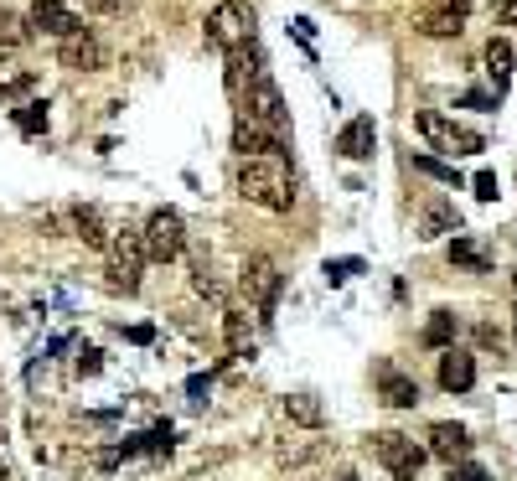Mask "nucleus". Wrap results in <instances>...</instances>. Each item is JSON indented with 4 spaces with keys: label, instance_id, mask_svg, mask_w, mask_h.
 I'll return each instance as SVG.
<instances>
[{
    "label": "nucleus",
    "instance_id": "obj_33",
    "mask_svg": "<svg viewBox=\"0 0 517 481\" xmlns=\"http://www.w3.org/2000/svg\"><path fill=\"white\" fill-rule=\"evenodd\" d=\"M187 394H192V404H197V409L207 404V378H202V373H197V378H187Z\"/></svg>",
    "mask_w": 517,
    "mask_h": 481
},
{
    "label": "nucleus",
    "instance_id": "obj_27",
    "mask_svg": "<svg viewBox=\"0 0 517 481\" xmlns=\"http://www.w3.org/2000/svg\"><path fill=\"white\" fill-rule=\"evenodd\" d=\"M37 88V73H0V99H21Z\"/></svg>",
    "mask_w": 517,
    "mask_h": 481
},
{
    "label": "nucleus",
    "instance_id": "obj_20",
    "mask_svg": "<svg viewBox=\"0 0 517 481\" xmlns=\"http://www.w3.org/2000/svg\"><path fill=\"white\" fill-rule=\"evenodd\" d=\"M445 233H461V213L450 202H430L424 207V233L419 238H445Z\"/></svg>",
    "mask_w": 517,
    "mask_h": 481
},
{
    "label": "nucleus",
    "instance_id": "obj_38",
    "mask_svg": "<svg viewBox=\"0 0 517 481\" xmlns=\"http://www.w3.org/2000/svg\"><path fill=\"white\" fill-rule=\"evenodd\" d=\"M331 481H357V476H352V471H342V476H331Z\"/></svg>",
    "mask_w": 517,
    "mask_h": 481
},
{
    "label": "nucleus",
    "instance_id": "obj_22",
    "mask_svg": "<svg viewBox=\"0 0 517 481\" xmlns=\"http://www.w3.org/2000/svg\"><path fill=\"white\" fill-rule=\"evenodd\" d=\"M285 414L295 419V425H306V430H316L321 419H326V409L316 404V394H290V399H285Z\"/></svg>",
    "mask_w": 517,
    "mask_h": 481
},
{
    "label": "nucleus",
    "instance_id": "obj_5",
    "mask_svg": "<svg viewBox=\"0 0 517 481\" xmlns=\"http://www.w3.org/2000/svg\"><path fill=\"white\" fill-rule=\"evenodd\" d=\"M373 456H378V466H383L388 476L419 481L424 461H430V450H424L419 440H409V435H399V430H383V435H373Z\"/></svg>",
    "mask_w": 517,
    "mask_h": 481
},
{
    "label": "nucleus",
    "instance_id": "obj_34",
    "mask_svg": "<svg viewBox=\"0 0 517 481\" xmlns=\"http://www.w3.org/2000/svg\"><path fill=\"white\" fill-rule=\"evenodd\" d=\"M497 26H517V0H497Z\"/></svg>",
    "mask_w": 517,
    "mask_h": 481
},
{
    "label": "nucleus",
    "instance_id": "obj_26",
    "mask_svg": "<svg viewBox=\"0 0 517 481\" xmlns=\"http://www.w3.org/2000/svg\"><path fill=\"white\" fill-rule=\"evenodd\" d=\"M414 171L435 176V182H445V187H461V171H455V166H445V161H435V156H414Z\"/></svg>",
    "mask_w": 517,
    "mask_h": 481
},
{
    "label": "nucleus",
    "instance_id": "obj_11",
    "mask_svg": "<svg viewBox=\"0 0 517 481\" xmlns=\"http://www.w3.org/2000/svg\"><path fill=\"white\" fill-rule=\"evenodd\" d=\"M26 26L32 32H42V37H73V32H83V16L73 11V6H63V0H37L32 6V16H26Z\"/></svg>",
    "mask_w": 517,
    "mask_h": 481
},
{
    "label": "nucleus",
    "instance_id": "obj_30",
    "mask_svg": "<svg viewBox=\"0 0 517 481\" xmlns=\"http://www.w3.org/2000/svg\"><path fill=\"white\" fill-rule=\"evenodd\" d=\"M99 368H104V352H99V347H78V363H73V373H78V378H94Z\"/></svg>",
    "mask_w": 517,
    "mask_h": 481
},
{
    "label": "nucleus",
    "instance_id": "obj_17",
    "mask_svg": "<svg viewBox=\"0 0 517 481\" xmlns=\"http://www.w3.org/2000/svg\"><path fill=\"white\" fill-rule=\"evenodd\" d=\"M223 342H228V357H254V347H259L249 316L233 311V306H223Z\"/></svg>",
    "mask_w": 517,
    "mask_h": 481
},
{
    "label": "nucleus",
    "instance_id": "obj_39",
    "mask_svg": "<svg viewBox=\"0 0 517 481\" xmlns=\"http://www.w3.org/2000/svg\"><path fill=\"white\" fill-rule=\"evenodd\" d=\"M512 332H517V311H512Z\"/></svg>",
    "mask_w": 517,
    "mask_h": 481
},
{
    "label": "nucleus",
    "instance_id": "obj_23",
    "mask_svg": "<svg viewBox=\"0 0 517 481\" xmlns=\"http://www.w3.org/2000/svg\"><path fill=\"white\" fill-rule=\"evenodd\" d=\"M512 63H517V57H512V47H507L502 37H492V42H486V68H492V78H497V94L507 88V73H512Z\"/></svg>",
    "mask_w": 517,
    "mask_h": 481
},
{
    "label": "nucleus",
    "instance_id": "obj_16",
    "mask_svg": "<svg viewBox=\"0 0 517 481\" xmlns=\"http://www.w3.org/2000/svg\"><path fill=\"white\" fill-rule=\"evenodd\" d=\"M378 394L393 409H414L419 404V383L409 373H399V368H378Z\"/></svg>",
    "mask_w": 517,
    "mask_h": 481
},
{
    "label": "nucleus",
    "instance_id": "obj_25",
    "mask_svg": "<svg viewBox=\"0 0 517 481\" xmlns=\"http://www.w3.org/2000/svg\"><path fill=\"white\" fill-rule=\"evenodd\" d=\"M16 125H21V135H47V104H21Z\"/></svg>",
    "mask_w": 517,
    "mask_h": 481
},
{
    "label": "nucleus",
    "instance_id": "obj_12",
    "mask_svg": "<svg viewBox=\"0 0 517 481\" xmlns=\"http://www.w3.org/2000/svg\"><path fill=\"white\" fill-rule=\"evenodd\" d=\"M57 63L73 68V73H99L104 68V42L94 32H73L57 42Z\"/></svg>",
    "mask_w": 517,
    "mask_h": 481
},
{
    "label": "nucleus",
    "instance_id": "obj_3",
    "mask_svg": "<svg viewBox=\"0 0 517 481\" xmlns=\"http://www.w3.org/2000/svg\"><path fill=\"white\" fill-rule=\"evenodd\" d=\"M109 290L114 295H135L140 290V269H145V244H140V233L135 228H119L109 238Z\"/></svg>",
    "mask_w": 517,
    "mask_h": 481
},
{
    "label": "nucleus",
    "instance_id": "obj_40",
    "mask_svg": "<svg viewBox=\"0 0 517 481\" xmlns=\"http://www.w3.org/2000/svg\"><path fill=\"white\" fill-rule=\"evenodd\" d=\"M197 481H207V476H197Z\"/></svg>",
    "mask_w": 517,
    "mask_h": 481
},
{
    "label": "nucleus",
    "instance_id": "obj_2",
    "mask_svg": "<svg viewBox=\"0 0 517 481\" xmlns=\"http://www.w3.org/2000/svg\"><path fill=\"white\" fill-rule=\"evenodd\" d=\"M140 244H145V259H156V264H176L181 259V249H187V223H181L176 207H156V213L145 218Z\"/></svg>",
    "mask_w": 517,
    "mask_h": 481
},
{
    "label": "nucleus",
    "instance_id": "obj_35",
    "mask_svg": "<svg viewBox=\"0 0 517 481\" xmlns=\"http://www.w3.org/2000/svg\"><path fill=\"white\" fill-rule=\"evenodd\" d=\"M125 337H130V342H140V347H145V342H156V326H130V332H125Z\"/></svg>",
    "mask_w": 517,
    "mask_h": 481
},
{
    "label": "nucleus",
    "instance_id": "obj_21",
    "mask_svg": "<svg viewBox=\"0 0 517 481\" xmlns=\"http://www.w3.org/2000/svg\"><path fill=\"white\" fill-rule=\"evenodd\" d=\"M455 332H461V321H455V311H435V316H430V326H424V347L445 352V347L455 342Z\"/></svg>",
    "mask_w": 517,
    "mask_h": 481
},
{
    "label": "nucleus",
    "instance_id": "obj_36",
    "mask_svg": "<svg viewBox=\"0 0 517 481\" xmlns=\"http://www.w3.org/2000/svg\"><path fill=\"white\" fill-rule=\"evenodd\" d=\"M466 109H497L492 94H466Z\"/></svg>",
    "mask_w": 517,
    "mask_h": 481
},
{
    "label": "nucleus",
    "instance_id": "obj_18",
    "mask_svg": "<svg viewBox=\"0 0 517 481\" xmlns=\"http://www.w3.org/2000/svg\"><path fill=\"white\" fill-rule=\"evenodd\" d=\"M450 264L486 275V269H492V249H486L481 238H471V233H455V238H450Z\"/></svg>",
    "mask_w": 517,
    "mask_h": 481
},
{
    "label": "nucleus",
    "instance_id": "obj_15",
    "mask_svg": "<svg viewBox=\"0 0 517 481\" xmlns=\"http://www.w3.org/2000/svg\"><path fill=\"white\" fill-rule=\"evenodd\" d=\"M471 450V430L466 425H450V419H440V425H430V456H440V461H461Z\"/></svg>",
    "mask_w": 517,
    "mask_h": 481
},
{
    "label": "nucleus",
    "instance_id": "obj_31",
    "mask_svg": "<svg viewBox=\"0 0 517 481\" xmlns=\"http://www.w3.org/2000/svg\"><path fill=\"white\" fill-rule=\"evenodd\" d=\"M471 187H476V197H481V202H497V192H502V187H497V171H476V176H471Z\"/></svg>",
    "mask_w": 517,
    "mask_h": 481
},
{
    "label": "nucleus",
    "instance_id": "obj_29",
    "mask_svg": "<svg viewBox=\"0 0 517 481\" xmlns=\"http://www.w3.org/2000/svg\"><path fill=\"white\" fill-rule=\"evenodd\" d=\"M26 42V21L11 16V11H0V47H21Z\"/></svg>",
    "mask_w": 517,
    "mask_h": 481
},
{
    "label": "nucleus",
    "instance_id": "obj_13",
    "mask_svg": "<svg viewBox=\"0 0 517 481\" xmlns=\"http://www.w3.org/2000/svg\"><path fill=\"white\" fill-rule=\"evenodd\" d=\"M373 145H378V125H373V114L347 119L342 135H337V150H342L347 161H368V156H373Z\"/></svg>",
    "mask_w": 517,
    "mask_h": 481
},
{
    "label": "nucleus",
    "instance_id": "obj_7",
    "mask_svg": "<svg viewBox=\"0 0 517 481\" xmlns=\"http://www.w3.org/2000/svg\"><path fill=\"white\" fill-rule=\"evenodd\" d=\"M243 290L254 295V311H259V321L269 326V321H275V306H280V290H285L280 264L269 259V254H254L249 264H243Z\"/></svg>",
    "mask_w": 517,
    "mask_h": 481
},
{
    "label": "nucleus",
    "instance_id": "obj_1",
    "mask_svg": "<svg viewBox=\"0 0 517 481\" xmlns=\"http://www.w3.org/2000/svg\"><path fill=\"white\" fill-rule=\"evenodd\" d=\"M233 182L254 207H264V213H290V202H295L285 156H243L238 171H233Z\"/></svg>",
    "mask_w": 517,
    "mask_h": 481
},
{
    "label": "nucleus",
    "instance_id": "obj_10",
    "mask_svg": "<svg viewBox=\"0 0 517 481\" xmlns=\"http://www.w3.org/2000/svg\"><path fill=\"white\" fill-rule=\"evenodd\" d=\"M233 150H238V161L243 156H285V135H275L269 125H259L254 114H243L233 119Z\"/></svg>",
    "mask_w": 517,
    "mask_h": 481
},
{
    "label": "nucleus",
    "instance_id": "obj_37",
    "mask_svg": "<svg viewBox=\"0 0 517 481\" xmlns=\"http://www.w3.org/2000/svg\"><path fill=\"white\" fill-rule=\"evenodd\" d=\"M295 37H300V42H306V47H311V37H316V26H311L306 16H300V21H295Z\"/></svg>",
    "mask_w": 517,
    "mask_h": 481
},
{
    "label": "nucleus",
    "instance_id": "obj_28",
    "mask_svg": "<svg viewBox=\"0 0 517 481\" xmlns=\"http://www.w3.org/2000/svg\"><path fill=\"white\" fill-rule=\"evenodd\" d=\"M326 285H347L352 275H362V259H326Z\"/></svg>",
    "mask_w": 517,
    "mask_h": 481
},
{
    "label": "nucleus",
    "instance_id": "obj_4",
    "mask_svg": "<svg viewBox=\"0 0 517 481\" xmlns=\"http://www.w3.org/2000/svg\"><path fill=\"white\" fill-rule=\"evenodd\" d=\"M238 109H243V114H254L259 125H269L275 135H285V130H290V109H285L280 88H275V78H269V68H264V63L249 73V94L238 99Z\"/></svg>",
    "mask_w": 517,
    "mask_h": 481
},
{
    "label": "nucleus",
    "instance_id": "obj_19",
    "mask_svg": "<svg viewBox=\"0 0 517 481\" xmlns=\"http://www.w3.org/2000/svg\"><path fill=\"white\" fill-rule=\"evenodd\" d=\"M73 233L83 238L88 249H109V228H104L99 207H73Z\"/></svg>",
    "mask_w": 517,
    "mask_h": 481
},
{
    "label": "nucleus",
    "instance_id": "obj_14",
    "mask_svg": "<svg viewBox=\"0 0 517 481\" xmlns=\"http://www.w3.org/2000/svg\"><path fill=\"white\" fill-rule=\"evenodd\" d=\"M471 383H476V357L461 352V347H445V357H440V388H445V394H466Z\"/></svg>",
    "mask_w": 517,
    "mask_h": 481
},
{
    "label": "nucleus",
    "instance_id": "obj_6",
    "mask_svg": "<svg viewBox=\"0 0 517 481\" xmlns=\"http://www.w3.org/2000/svg\"><path fill=\"white\" fill-rule=\"evenodd\" d=\"M254 42V11L243 6V0H223L218 11L207 16V47L218 52H238Z\"/></svg>",
    "mask_w": 517,
    "mask_h": 481
},
{
    "label": "nucleus",
    "instance_id": "obj_32",
    "mask_svg": "<svg viewBox=\"0 0 517 481\" xmlns=\"http://www.w3.org/2000/svg\"><path fill=\"white\" fill-rule=\"evenodd\" d=\"M450 481H492L486 466H450Z\"/></svg>",
    "mask_w": 517,
    "mask_h": 481
},
{
    "label": "nucleus",
    "instance_id": "obj_24",
    "mask_svg": "<svg viewBox=\"0 0 517 481\" xmlns=\"http://www.w3.org/2000/svg\"><path fill=\"white\" fill-rule=\"evenodd\" d=\"M192 290H197V295H207V300H218V306H228V290H223V280L212 275L207 264H197V269H192Z\"/></svg>",
    "mask_w": 517,
    "mask_h": 481
},
{
    "label": "nucleus",
    "instance_id": "obj_8",
    "mask_svg": "<svg viewBox=\"0 0 517 481\" xmlns=\"http://www.w3.org/2000/svg\"><path fill=\"white\" fill-rule=\"evenodd\" d=\"M414 125H419V135L430 140L435 150H445V156H476V150H481V135H476V130H461V125L445 119L440 109H419Z\"/></svg>",
    "mask_w": 517,
    "mask_h": 481
},
{
    "label": "nucleus",
    "instance_id": "obj_9",
    "mask_svg": "<svg viewBox=\"0 0 517 481\" xmlns=\"http://www.w3.org/2000/svg\"><path fill=\"white\" fill-rule=\"evenodd\" d=\"M466 16H471V0H430V6L414 16V32L419 37H461Z\"/></svg>",
    "mask_w": 517,
    "mask_h": 481
}]
</instances>
